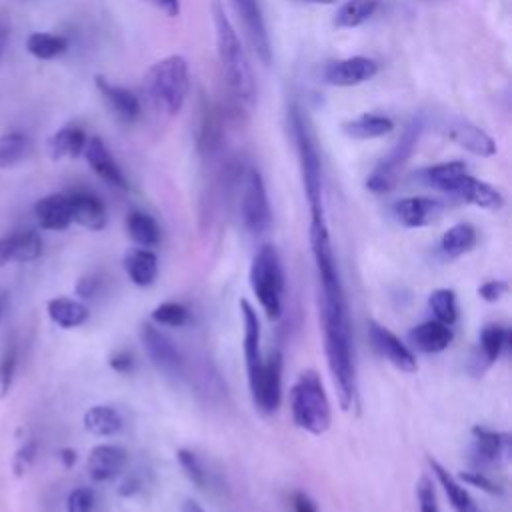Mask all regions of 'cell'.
Masks as SVG:
<instances>
[{"instance_id": "6da1fadb", "label": "cell", "mask_w": 512, "mask_h": 512, "mask_svg": "<svg viewBox=\"0 0 512 512\" xmlns=\"http://www.w3.org/2000/svg\"><path fill=\"white\" fill-rule=\"evenodd\" d=\"M310 248L320 286L318 302L324 334V352L330 374L338 388L340 406L342 410H350L358 394L352 350V324L324 212L310 214Z\"/></svg>"}, {"instance_id": "7a4b0ae2", "label": "cell", "mask_w": 512, "mask_h": 512, "mask_svg": "<svg viewBox=\"0 0 512 512\" xmlns=\"http://www.w3.org/2000/svg\"><path fill=\"white\" fill-rule=\"evenodd\" d=\"M212 20L216 34V52L226 88L238 104H242L244 108H252L256 104V80L252 64L246 50L242 48V42L232 22L224 12V6L218 0L212 2Z\"/></svg>"}, {"instance_id": "3957f363", "label": "cell", "mask_w": 512, "mask_h": 512, "mask_svg": "<svg viewBox=\"0 0 512 512\" xmlns=\"http://www.w3.org/2000/svg\"><path fill=\"white\" fill-rule=\"evenodd\" d=\"M142 90L156 114L166 118L176 116L182 110L190 90L188 62L178 54L158 60L144 74Z\"/></svg>"}, {"instance_id": "277c9868", "label": "cell", "mask_w": 512, "mask_h": 512, "mask_svg": "<svg viewBox=\"0 0 512 512\" xmlns=\"http://www.w3.org/2000/svg\"><path fill=\"white\" fill-rule=\"evenodd\" d=\"M290 412L294 424L308 434L320 436L330 428V400L320 376L314 370H304L294 382L290 392Z\"/></svg>"}, {"instance_id": "5b68a950", "label": "cell", "mask_w": 512, "mask_h": 512, "mask_svg": "<svg viewBox=\"0 0 512 512\" xmlns=\"http://www.w3.org/2000/svg\"><path fill=\"white\" fill-rule=\"evenodd\" d=\"M250 286L268 320L282 316L284 272L280 256L272 244L260 246L250 264Z\"/></svg>"}, {"instance_id": "8992f818", "label": "cell", "mask_w": 512, "mask_h": 512, "mask_svg": "<svg viewBox=\"0 0 512 512\" xmlns=\"http://www.w3.org/2000/svg\"><path fill=\"white\" fill-rule=\"evenodd\" d=\"M290 122H292V132H294V140H296V148H298L302 182H304V192H306V200L310 206V214L324 212L322 162H320V154H318L314 136L306 124V118L302 116V112L298 108H292Z\"/></svg>"}, {"instance_id": "52a82bcc", "label": "cell", "mask_w": 512, "mask_h": 512, "mask_svg": "<svg viewBox=\"0 0 512 512\" xmlns=\"http://www.w3.org/2000/svg\"><path fill=\"white\" fill-rule=\"evenodd\" d=\"M422 132V118H414L394 144V148L388 152L386 158L378 162V166L372 170V174L366 178V188L372 190L374 194H382L394 188L398 170L406 164V160L412 156L418 138Z\"/></svg>"}, {"instance_id": "ba28073f", "label": "cell", "mask_w": 512, "mask_h": 512, "mask_svg": "<svg viewBox=\"0 0 512 512\" xmlns=\"http://www.w3.org/2000/svg\"><path fill=\"white\" fill-rule=\"evenodd\" d=\"M240 214H242L244 226L252 234H262L272 224V212H270V204H268L266 186H264L260 172L254 168H250L244 178Z\"/></svg>"}, {"instance_id": "9c48e42d", "label": "cell", "mask_w": 512, "mask_h": 512, "mask_svg": "<svg viewBox=\"0 0 512 512\" xmlns=\"http://www.w3.org/2000/svg\"><path fill=\"white\" fill-rule=\"evenodd\" d=\"M250 394L254 404L266 412L272 414L278 410L282 402V354L272 352L266 360H262V366L254 380L248 382Z\"/></svg>"}, {"instance_id": "30bf717a", "label": "cell", "mask_w": 512, "mask_h": 512, "mask_svg": "<svg viewBox=\"0 0 512 512\" xmlns=\"http://www.w3.org/2000/svg\"><path fill=\"white\" fill-rule=\"evenodd\" d=\"M368 338L374 346V350L386 360L390 362L394 368L402 370V372H416L418 370V362L414 352L386 326L378 324L376 320H368Z\"/></svg>"}, {"instance_id": "8fae6325", "label": "cell", "mask_w": 512, "mask_h": 512, "mask_svg": "<svg viewBox=\"0 0 512 512\" xmlns=\"http://www.w3.org/2000/svg\"><path fill=\"white\" fill-rule=\"evenodd\" d=\"M378 72L376 60L368 56H350L336 62H328L320 70V78L328 86H358L370 78H374Z\"/></svg>"}, {"instance_id": "7c38bea8", "label": "cell", "mask_w": 512, "mask_h": 512, "mask_svg": "<svg viewBox=\"0 0 512 512\" xmlns=\"http://www.w3.org/2000/svg\"><path fill=\"white\" fill-rule=\"evenodd\" d=\"M140 338L144 342V348H146L150 360L154 362V366L160 372H164L166 376L182 374V356L164 332H160L152 324H144L140 330Z\"/></svg>"}, {"instance_id": "4fadbf2b", "label": "cell", "mask_w": 512, "mask_h": 512, "mask_svg": "<svg viewBox=\"0 0 512 512\" xmlns=\"http://www.w3.org/2000/svg\"><path fill=\"white\" fill-rule=\"evenodd\" d=\"M446 194H450L458 200H464L468 204H474L478 208H484V210H500L502 204H504L502 194L494 186H490L484 180H478V178L470 176L468 172L460 174L450 184Z\"/></svg>"}, {"instance_id": "5bb4252c", "label": "cell", "mask_w": 512, "mask_h": 512, "mask_svg": "<svg viewBox=\"0 0 512 512\" xmlns=\"http://www.w3.org/2000/svg\"><path fill=\"white\" fill-rule=\"evenodd\" d=\"M234 10L238 12V16L242 18L244 30L250 38V44L256 52V56L268 64L272 60V48H270V40H268V30H266V22L260 10L258 0H232Z\"/></svg>"}, {"instance_id": "9a60e30c", "label": "cell", "mask_w": 512, "mask_h": 512, "mask_svg": "<svg viewBox=\"0 0 512 512\" xmlns=\"http://www.w3.org/2000/svg\"><path fill=\"white\" fill-rule=\"evenodd\" d=\"M444 134L456 142L458 146L466 148L468 152L476 154V156H494L496 154V142L490 134H486L482 128H478L476 124L462 120V118H450L444 126H442Z\"/></svg>"}, {"instance_id": "2e32d148", "label": "cell", "mask_w": 512, "mask_h": 512, "mask_svg": "<svg viewBox=\"0 0 512 512\" xmlns=\"http://www.w3.org/2000/svg\"><path fill=\"white\" fill-rule=\"evenodd\" d=\"M82 154H84L88 166L92 168V172L100 180H104L106 184H110L114 188H120V190L128 188L124 172L120 170L118 162L114 160V156L110 154V150L106 148V144L98 136H92V138L86 140V146H84Z\"/></svg>"}, {"instance_id": "e0dca14e", "label": "cell", "mask_w": 512, "mask_h": 512, "mask_svg": "<svg viewBox=\"0 0 512 512\" xmlns=\"http://www.w3.org/2000/svg\"><path fill=\"white\" fill-rule=\"evenodd\" d=\"M42 254V238L34 230L0 236V268L8 262H34Z\"/></svg>"}, {"instance_id": "ac0fdd59", "label": "cell", "mask_w": 512, "mask_h": 512, "mask_svg": "<svg viewBox=\"0 0 512 512\" xmlns=\"http://www.w3.org/2000/svg\"><path fill=\"white\" fill-rule=\"evenodd\" d=\"M126 450L114 444H98L90 450L86 460L88 476L94 482H108L118 476L126 466Z\"/></svg>"}, {"instance_id": "d6986e66", "label": "cell", "mask_w": 512, "mask_h": 512, "mask_svg": "<svg viewBox=\"0 0 512 512\" xmlns=\"http://www.w3.org/2000/svg\"><path fill=\"white\" fill-rule=\"evenodd\" d=\"M70 208H72V222L80 224L86 230H102L108 222L104 202L90 190H72L68 192Z\"/></svg>"}, {"instance_id": "ffe728a7", "label": "cell", "mask_w": 512, "mask_h": 512, "mask_svg": "<svg viewBox=\"0 0 512 512\" xmlns=\"http://www.w3.org/2000/svg\"><path fill=\"white\" fill-rule=\"evenodd\" d=\"M34 216L44 230H66L72 224V208L68 192H54L34 204Z\"/></svg>"}, {"instance_id": "44dd1931", "label": "cell", "mask_w": 512, "mask_h": 512, "mask_svg": "<svg viewBox=\"0 0 512 512\" xmlns=\"http://www.w3.org/2000/svg\"><path fill=\"white\" fill-rule=\"evenodd\" d=\"M394 216L404 228H422L430 224L436 214L442 210V204L426 196H408L400 198L394 206Z\"/></svg>"}, {"instance_id": "7402d4cb", "label": "cell", "mask_w": 512, "mask_h": 512, "mask_svg": "<svg viewBox=\"0 0 512 512\" xmlns=\"http://www.w3.org/2000/svg\"><path fill=\"white\" fill-rule=\"evenodd\" d=\"M240 314L244 324V360H246V374L248 382L254 380L262 366V352H260V320L256 310L248 300H240Z\"/></svg>"}, {"instance_id": "603a6c76", "label": "cell", "mask_w": 512, "mask_h": 512, "mask_svg": "<svg viewBox=\"0 0 512 512\" xmlns=\"http://www.w3.org/2000/svg\"><path fill=\"white\" fill-rule=\"evenodd\" d=\"M412 346L424 354H438L444 352L452 340H454V332L452 326H446L438 320H426L418 326H414L408 334Z\"/></svg>"}, {"instance_id": "cb8c5ba5", "label": "cell", "mask_w": 512, "mask_h": 512, "mask_svg": "<svg viewBox=\"0 0 512 512\" xmlns=\"http://www.w3.org/2000/svg\"><path fill=\"white\" fill-rule=\"evenodd\" d=\"M96 88L100 90L102 98L106 100L108 108L122 120V122H134L140 112H142V106H140V100L126 88L122 86H116L112 82H108L106 78L102 76H96Z\"/></svg>"}, {"instance_id": "d4e9b609", "label": "cell", "mask_w": 512, "mask_h": 512, "mask_svg": "<svg viewBox=\"0 0 512 512\" xmlns=\"http://www.w3.org/2000/svg\"><path fill=\"white\" fill-rule=\"evenodd\" d=\"M426 460H428V466H430L432 474L436 476V480L444 488V492L448 496V502H450L454 512H482L478 508V504L474 502V498L468 494V490L438 460H434L432 456H428Z\"/></svg>"}, {"instance_id": "484cf974", "label": "cell", "mask_w": 512, "mask_h": 512, "mask_svg": "<svg viewBox=\"0 0 512 512\" xmlns=\"http://www.w3.org/2000/svg\"><path fill=\"white\" fill-rule=\"evenodd\" d=\"M86 132L76 124H66L58 132H54L48 140V154L52 160L62 158H78L86 146Z\"/></svg>"}, {"instance_id": "4316f807", "label": "cell", "mask_w": 512, "mask_h": 512, "mask_svg": "<svg viewBox=\"0 0 512 512\" xmlns=\"http://www.w3.org/2000/svg\"><path fill=\"white\" fill-rule=\"evenodd\" d=\"M474 436V454L488 464H496L500 458H508L510 436L504 432H494L482 426L472 428Z\"/></svg>"}, {"instance_id": "83f0119b", "label": "cell", "mask_w": 512, "mask_h": 512, "mask_svg": "<svg viewBox=\"0 0 512 512\" xmlns=\"http://www.w3.org/2000/svg\"><path fill=\"white\" fill-rule=\"evenodd\" d=\"M46 312H48V318L64 330L82 326L90 316L88 308L80 300L66 298V296H56V298L48 300Z\"/></svg>"}, {"instance_id": "f1b7e54d", "label": "cell", "mask_w": 512, "mask_h": 512, "mask_svg": "<svg viewBox=\"0 0 512 512\" xmlns=\"http://www.w3.org/2000/svg\"><path fill=\"white\" fill-rule=\"evenodd\" d=\"M394 130V122L384 114H362L342 124V132L354 140H372Z\"/></svg>"}, {"instance_id": "f546056e", "label": "cell", "mask_w": 512, "mask_h": 512, "mask_svg": "<svg viewBox=\"0 0 512 512\" xmlns=\"http://www.w3.org/2000/svg\"><path fill=\"white\" fill-rule=\"evenodd\" d=\"M196 146L198 152L202 156H212L222 142V122H220V114L218 110L204 102L202 114H200V128H198V136H196Z\"/></svg>"}, {"instance_id": "4dcf8cb0", "label": "cell", "mask_w": 512, "mask_h": 512, "mask_svg": "<svg viewBox=\"0 0 512 512\" xmlns=\"http://www.w3.org/2000/svg\"><path fill=\"white\" fill-rule=\"evenodd\" d=\"M82 422H84L86 432H90L92 436H100V438L114 436L122 428V416L118 414L116 408L106 406V404L90 406L84 412Z\"/></svg>"}, {"instance_id": "1f68e13d", "label": "cell", "mask_w": 512, "mask_h": 512, "mask_svg": "<svg viewBox=\"0 0 512 512\" xmlns=\"http://www.w3.org/2000/svg\"><path fill=\"white\" fill-rule=\"evenodd\" d=\"M124 268L136 286H150L158 276V258L152 250L138 248L126 256Z\"/></svg>"}, {"instance_id": "d6a6232c", "label": "cell", "mask_w": 512, "mask_h": 512, "mask_svg": "<svg viewBox=\"0 0 512 512\" xmlns=\"http://www.w3.org/2000/svg\"><path fill=\"white\" fill-rule=\"evenodd\" d=\"M476 240H478L476 228L472 224H468V222H460V224L450 226L442 234L440 250L448 258H458V256L470 252L476 246Z\"/></svg>"}, {"instance_id": "836d02e7", "label": "cell", "mask_w": 512, "mask_h": 512, "mask_svg": "<svg viewBox=\"0 0 512 512\" xmlns=\"http://www.w3.org/2000/svg\"><path fill=\"white\" fill-rule=\"evenodd\" d=\"M128 236L142 248H154L160 242V226L158 222L140 210H134L126 218Z\"/></svg>"}, {"instance_id": "e575fe53", "label": "cell", "mask_w": 512, "mask_h": 512, "mask_svg": "<svg viewBox=\"0 0 512 512\" xmlns=\"http://www.w3.org/2000/svg\"><path fill=\"white\" fill-rule=\"evenodd\" d=\"M68 48V40L60 34L52 32H32L26 38V50L38 60H54L64 54Z\"/></svg>"}, {"instance_id": "d590c367", "label": "cell", "mask_w": 512, "mask_h": 512, "mask_svg": "<svg viewBox=\"0 0 512 512\" xmlns=\"http://www.w3.org/2000/svg\"><path fill=\"white\" fill-rule=\"evenodd\" d=\"M30 138L22 132H6L0 136V170H10L26 160Z\"/></svg>"}, {"instance_id": "8d00e7d4", "label": "cell", "mask_w": 512, "mask_h": 512, "mask_svg": "<svg viewBox=\"0 0 512 512\" xmlns=\"http://www.w3.org/2000/svg\"><path fill=\"white\" fill-rule=\"evenodd\" d=\"M378 8L376 0H346L334 16V24L338 28H356L364 24Z\"/></svg>"}, {"instance_id": "74e56055", "label": "cell", "mask_w": 512, "mask_h": 512, "mask_svg": "<svg viewBox=\"0 0 512 512\" xmlns=\"http://www.w3.org/2000/svg\"><path fill=\"white\" fill-rule=\"evenodd\" d=\"M464 172H468L466 164L460 162V160H452V162H442V164H434V166L426 168V170L422 172V180H424L428 186L446 192V190L450 188V184H452L460 174H464Z\"/></svg>"}, {"instance_id": "f35d334b", "label": "cell", "mask_w": 512, "mask_h": 512, "mask_svg": "<svg viewBox=\"0 0 512 512\" xmlns=\"http://www.w3.org/2000/svg\"><path fill=\"white\" fill-rule=\"evenodd\" d=\"M510 342L512 334L506 326L490 324L480 332V348L488 362H496L502 356V352L510 346Z\"/></svg>"}, {"instance_id": "ab89813d", "label": "cell", "mask_w": 512, "mask_h": 512, "mask_svg": "<svg viewBox=\"0 0 512 512\" xmlns=\"http://www.w3.org/2000/svg\"><path fill=\"white\" fill-rule=\"evenodd\" d=\"M428 306L434 312V318L446 326L456 324L458 320V304L456 292L452 288H436L428 296Z\"/></svg>"}, {"instance_id": "60d3db41", "label": "cell", "mask_w": 512, "mask_h": 512, "mask_svg": "<svg viewBox=\"0 0 512 512\" xmlns=\"http://www.w3.org/2000/svg\"><path fill=\"white\" fill-rule=\"evenodd\" d=\"M188 320H190V312L180 302H162L152 310V322L158 326L180 328L188 324Z\"/></svg>"}, {"instance_id": "b9f144b4", "label": "cell", "mask_w": 512, "mask_h": 512, "mask_svg": "<svg viewBox=\"0 0 512 512\" xmlns=\"http://www.w3.org/2000/svg\"><path fill=\"white\" fill-rule=\"evenodd\" d=\"M176 458H178V464H180V468L184 470L186 478H188L194 486L206 488V484H208V472H206V468L202 466V462L198 460V456H196L194 452L186 450V448H180V450L176 452Z\"/></svg>"}, {"instance_id": "7bdbcfd3", "label": "cell", "mask_w": 512, "mask_h": 512, "mask_svg": "<svg viewBox=\"0 0 512 512\" xmlns=\"http://www.w3.org/2000/svg\"><path fill=\"white\" fill-rule=\"evenodd\" d=\"M16 368H18V350H16V346H10L0 356V400L10 394L14 376H16Z\"/></svg>"}, {"instance_id": "ee69618b", "label": "cell", "mask_w": 512, "mask_h": 512, "mask_svg": "<svg viewBox=\"0 0 512 512\" xmlns=\"http://www.w3.org/2000/svg\"><path fill=\"white\" fill-rule=\"evenodd\" d=\"M36 454H38V442L36 440H28L24 442L16 452H14V458H12V472L16 478H22L30 472L34 460H36Z\"/></svg>"}, {"instance_id": "f6af8a7d", "label": "cell", "mask_w": 512, "mask_h": 512, "mask_svg": "<svg viewBox=\"0 0 512 512\" xmlns=\"http://www.w3.org/2000/svg\"><path fill=\"white\" fill-rule=\"evenodd\" d=\"M96 506V494L88 486L74 488L66 498V512H92Z\"/></svg>"}, {"instance_id": "bcb514c9", "label": "cell", "mask_w": 512, "mask_h": 512, "mask_svg": "<svg viewBox=\"0 0 512 512\" xmlns=\"http://www.w3.org/2000/svg\"><path fill=\"white\" fill-rule=\"evenodd\" d=\"M416 496H418V510L420 512H440L434 486H432V482L426 476L418 482Z\"/></svg>"}, {"instance_id": "7dc6e473", "label": "cell", "mask_w": 512, "mask_h": 512, "mask_svg": "<svg viewBox=\"0 0 512 512\" xmlns=\"http://www.w3.org/2000/svg\"><path fill=\"white\" fill-rule=\"evenodd\" d=\"M460 480L464 484L476 486L488 494H502V488L494 480H490L484 472H460Z\"/></svg>"}, {"instance_id": "c3c4849f", "label": "cell", "mask_w": 512, "mask_h": 512, "mask_svg": "<svg viewBox=\"0 0 512 512\" xmlns=\"http://www.w3.org/2000/svg\"><path fill=\"white\" fill-rule=\"evenodd\" d=\"M508 292V284L504 280H488L478 288V296L486 302H498Z\"/></svg>"}, {"instance_id": "681fc988", "label": "cell", "mask_w": 512, "mask_h": 512, "mask_svg": "<svg viewBox=\"0 0 512 512\" xmlns=\"http://www.w3.org/2000/svg\"><path fill=\"white\" fill-rule=\"evenodd\" d=\"M108 364H110V368H112L114 372H118V374H128V372H132V368H134L132 354H130V352H124V350L112 354L110 360H108Z\"/></svg>"}, {"instance_id": "f907efd6", "label": "cell", "mask_w": 512, "mask_h": 512, "mask_svg": "<svg viewBox=\"0 0 512 512\" xmlns=\"http://www.w3.org/2000/svg\"><path fill=\"white\" fill-rule=\"evenodd\" d=\"M292 510L294 512H318V506L306 492H294L292 494Z\"/></svg>"}, {"instance_id": "816d5d0a", "label": "cell", "mask_w": 512, "mask_h": 512, "mask_svg": "<svg viewBox=\"0 0 512 512\" xmlns=\"http://www.w3.org/2000/svg\"><path fill=\"white\" fill-rule=\"evenodd\" d=\"M96 290H98V280L94 276H84L76 284V292L82 298H92L96 294Z\"/></svg>"}, {"instance_id": "f5cc1de1", "label": "cell", "mask_w": 512, "mask_h": 512, "mask_svg": "<svg viewBox=\"0 0 512 512\" xmlns=\"http://www.w3.org/2000/svg\"><path fill=\"white\" fill-rule=\"evenodd\" d=\"M58 460L64 464V468H72L76 464V452L72 448H60Z\"/></svg>"}, {"instance_id": "db71d44e", "label": "cell", "mask_w": 512, "mask_h": 512, "mask_svg": "<svg viewBox=\"0 0 512 512\" xmlns=\"http://www.w3.org/2000/svg\"><path fill=\"white\" fill-rule=\"evenodd\" d=\"M156 2H158V6H160L170 18L178 16V12H180V0H156Z\"/></svg>"}, {"instance_id": "11a10c76", "label": "cell", "mask_w": 512, "mask_h": 512, "mask_svg": "<svg viewBox=\"0 0 512 512\" xmlns=\"http://www.w3.org/2000/svg\"><path fill=\"white\" fill-rule=\"evenodd\" d=\"M138 490H140V484H138L136 480H126V482L120 486L118 494H120V496H132V494H136Z\"/></svg>"}, {"instance_id": "9f6ffc18", "label": "cell", "mask_w": 512, "mask_h": 512, "mask_svg": "<svg viewBox=\"0 0 512 512\" xmlns=\"http://www.w3.org/2000/svg\"><path fill=\"white\" fill-rule=\"evenodd\" d=\"M8 36H10V28L6 22H0V58L4 54V48L8 44Z\"/></svg>"}, {"instance_id": "6f0895ef", "label": "cell", "mask_w": 512, "mask_h": 512, "mask_svg": "<svg viewBox=\"0 0 512 512\" xmlns=\"http://www.w3.org/2000/svg\"><path fill=\"white\" fill-rule=\"evenodd\" d=\"M182 512H204V508L196 502V500H184V504H182Z\"/></svg>"}, {"instance_id": "680465c9", "label": "cell", "mask_w": 512, "mask_h": 512, "mask_svg": "<svg viewBox=\"0 0 512 512\" xmlns=\"http://www.w3.org/2000/svg\"><path fill=\"white\" fill-rule=\"evenodd\" d=\"M8 304H10L8 294H6V292H0V322H2L4 314H6V310H8Z\"/></svg>"}, {"instance_id": "91938a15", "label": "cell", "mask_w": 512, "mask_h": 512, "mask_svg": "<svg viewBox=\"0 0 512 512\" xmlns=\"http://www.w3.org/2000/svg\"><path fill=\"white\" fill-rule=\"evenodd\" d=\"M298 2H306V4H334L338 0H298Z\"/></svg>"}]
</instances>
